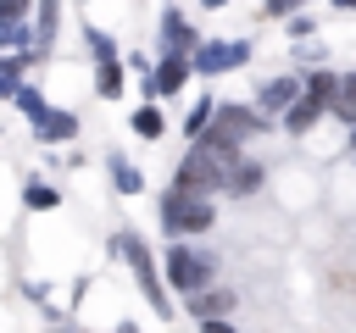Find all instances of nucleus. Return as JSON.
<instances>
[{"label": "nucleus", "instance_id": "obj_1", "mask_svg": "<svg viewBox=\"0 0 356 333\" xmlns=\"http://www.w3.org/2000/svg\"><path fill=\"white\" fill-rule=\"evenodd\" d=\"M161 222H167V233H206L211 228V200L189 183H172L167 200H161Z\"/></svg>", "mask_w": 356, "mask_h": 333}, {"label": "nucleus", "instance_id": "obj_2", "mask_svg": "<svg viewBox=\"0 0 356 333\" xmlns=\"http://www.w3.org/2000/svg\"><path fill=\"white\" fill-rule=\"evenodd\" d=\"M217 278V261L206 255V250H189V244H172L167 250V283L178 289V294H195V289H206Z\"/></svg>", "mask_w": 356, "mask_h": 333}, {"label": "nucleus", "instance_id": "obj_3", "mask_svg": "<svg viewBox=\"0 0 356 333\" xmlns=\"http://www.w3.org/2000/svg\"><path fill=\"white\" fill-rule=\"evenodd\" d=\"M222 172H228V161H222V155H211L206 144H195V150L184 155V166H178V178H172V183H189V189L211 194V189H222Z\"/></svg>", "mask_w": 356, "mask_h": 333}, {"label": "nucleus", "instance_id": "obj_4", "mask_svg": "<svg viewBox=\"0 0 356 333\" xmlns=\"http://www.w3.org/2000/svg\"><path fill=\"white\" fill-rule=\"evenodd\" d=\"M250 61V44L245 39H211V44H200L195 50V72H234V67H245Z\"/></svg>", "mask_w": 356, "mask_h": 333}, {"label": "nucleus", "instance_id": "obj_5", "mask_svg": "<svg viewBox=\"0 0 356 333\" xmlns=\"http://www.w3.org/2000/svg\"><path fill=\"white\" fill-rule=\"evenodd\" d=\"M117 244H122V255L134 261V278H139L145 300H150L156 311H167V289H161V278H156V261H150V250H145L139 239H117Z\"/></svg>", "mask_w": 356, "mask_h": 333}, {"label": "nucleus", "instance_id": "obj_6", "mask_svg": "<svg viewBox=\"0 0 356 333\" xmlns=\"http://www.w3.org/2000/svg\"><path fill=\"white\" fill-rule=\"evenodd\" d=\"M189 72H195V61H189V56H184V50H167V56H161V67H156V78H150V83H156V94H178V89H184V83H189Z\"/></svg>", "mask_w": 356, "mask_h": 333}, {"label": "nucleus", "instance_id": "obj_7", "mask_svg": "<svg viewBox=\"0 0 356 333\" xmlns=\"http://www.w3.org/2000/svg\"><path fill=\"white\" fill-rule=\"evenodd\" d=\"M323 111H328L323 100H312V94H300V100H295V105L284 111V128H289V133L300 139V133H312V128H317V117H323Z\"/></svg>", "mask_w": 356, "mask_h": 333}, {"label": "nucleus", "instance_id": "obj_8", "mask_svg": "<svg viewBox=\"0 0 356 333\" xmlns=\"http://www.w3.org/2000/svg\"><path fill=\"white\" fill-rule=\"evenodd\" d=\"M300 94H306L300 78H273V83H261V105H267V111H289Z\"/></svg>", "mask_w": 356, "mask_h": 333}, {"label": "nucleus", "instance_id": "obj_9", "mask_svg": "<svg viewBox=\"0 0 356 333\" xmlns=\"http://www.w3.org/2000/svg\"><path fill=\"white\" fill-rule=\"evenodd\" d=\"M189 311H195V316H228V311H234V294L206 283V289H195V294H189Z\"/></svg>", "mask_w": 356, "mask_h": 333}, {"label": "nucleus", "instance_id": "obj_10", "mask_svg": "<svg viewBox=\"0 0 356 333\" xmlns=\"http://www.w3.org/2000/svg\"><path fill=\"white\" fill-rule=\"evenodd\" d=\"M95 89H100L106 100L122 94V67H117V56H100V67H95Z\"/></svg>", "mask_w": 356, "mask_h": 333}, {"label": "nucleus", "instance_id": "obj_11", "mask_svg": "<svg viewBox=\"0 0 356 333\" xmlns=\"http://www.w3.org/2000/svg\"><path fill=\"white\" fill-rule=\"evenodd\" d=\"M78 133V117H67V111H44L39 117V139H72Z\"/></svg>", "mask_w": 356, "mask_h": 333}, {"label": "nucleus", "instance_id": "obj_12", "mask_svg": "<svg viewBox=\"0 0 356 333\" xmlns=\"http://www.w3.org/2000/svg\"><path fill=\"white\" fill-rule=\"evenodd\" d=\"M111 183H117V194H139V189H145L139 166H128L122 155H111Z\"/></svg>", "mask_w": 356, "mask_h": 333}, {"label": "nucleus", "instance_id": "obj_13", "mask_svg": "<svg viewBox=\"0 0 356 333\" xmlns=\"http://www.w3.org/2000/svg\"><path fill=\"white\" fill-rule=\"evenodd\" d=\"M334 117H345V122L356 128V72H350V78H339V94H334Z\"/></svg>", "mask_w": 356, "mask_h": 333}, {"label": "nucleus", "instance_id": "obj_14", "mask_svg": "<svg viewBox=\"0 0 356 333\" xmlns=\"http://www.w3.org/2000/svg\"><path fill=\"white\" fill-rule=\"evenodd\" d=\"M256 183H261V166H250V161H239V166H234V178H228V189H234V194H256Z\"/></svg>", "mask_w": 356, "mask_h": 333}, {"label": "nucleus", "instance_id": "obj_15", "mask_svg": "<svg viewBox=\"0 0 356 333\" xmlns=\"http://www.w3.org/2000/svg\"><path fill=\"white\" fill-rule=\"evenodd\" d=\"M161 39H167L172 50H189V44H195V33H189V22H178V17H167V22H161Z\"/></svg>", "mask_w": 356, "mask_h": 333}, {"label": "nucleus", "instance_id": "obj_16", "mask_svg": "<svg viewBox=\"0 0 356 333\" xmlns=\"http://www.w3.org/2000/svg\"><path fill=\"white\" fill-rule=\"evenodd\" d=\"M134 128H139L145 139H161V111H156V105H139V111H134Z\"/></svg>", "mask_w": 356, "mask_h": 333}, {"label": "nucleus", "instance_id": "obj_17", "mask_svg": "<svg viewBox=\"0 0 356 333\" xmlns=\"http://www.w3.org/2000/svg\"><path fill=\"white\" fill-rule=\"evenodd\" d=\"M17 105H22V111H28V117H33V122H39V117H44V111H50V105H44V94H39V89H17Z\"/></svg>", "mask_w": 356, "mask_h": 333}, {"label": "nucleus", "instance_id": "obj_18", "mask_svg": "<svg viewBox=\"0 0 356 333\" xmlns=\"http://www.w3.org/2000/svg\"><path fill=\"white\" fill-rule=\"evenodd\" d=\"M56 33V0H39V44H50Z\"/></svg>", "mask_w": 356, "mask_h": 333}, {"label": "nucleus", "instance_id": "obj_19", "mask_svg": "<svg viewBox=\"0 0 356 333\" xmlns=\"http://www.w3.org/2000/svg\"><path fill=\"white\" fill-rule=\"evenodd\" d=\"M28 205H44V211H50V205H56V189H44V183H28Z\"/></svg>", "mask_w": 356, "mask_h": 333}, {"label": "nucleus", "instance_id": "obj_20", "mask_svg": "<svg viewBox=\"0 0 356 333\" xmlns=\"http://www.w3.org/2000/svg\"><path fill=\"white\" fill-rule=\"evenodd\" d=\"M0 17H6V22H22V17H28V0H0Z\"/></svg>", "mask_w": 356, "mask_h": 333}, {"label": "nucleus", "instance_id": "obj_21", "mask_svg": "<svg viewBox=\"0 0 356 333\" xmlns=\"http://www.w3.org/2000/svg\"><path fill=\"white\" fill-rule=\"evenodd\" d=\"M295 6H306V0H261V11H267V17H278V11H295Z\"/></svg>", "mask_w": 356, "mask_h": 333}, {"label": "nucleus", "instance_id": "obj_22", "mask_svg": "<svg viewBox=\"0 0 356 333\" xmlns=\"http://www.w3.org/2000/svg\"><path fill=\"white\" fill-rule=\"evenodd\" d=\"M206 333H234V327H228L222 316H206Z\"/></svg>", "mask_w": 356, "mask_h": 333}, {"label": "nucleus", "instance_id": "obj_23", "mask_svg": "<svg viewBox=\"0 0 356 333\" xmlns=\"http://www.w3.org/2000/svg\"><path fill=\"white\" fill-rule=\"evenodd\" d=\"M334 6H339V11H356V0H334Z\"/></svg>", "mask_w": 356, "mask_h": 333}, {"label": "nucleus", "instance_id": "obj_24", "mask_svg": "<svg viewBox=\"0 0 356 333\" xmlns=\"http://www.w3.org/2000/svg\"><path fill=\"white\" fill-rule=\"evenodd\" d=\"M117 333H139V327H117Z\"/></svg>", "mask_w": 356, "mask_h": 333}, {"label": "nucleus", "instance_id": "obj_25", "mask_svg": "<svg viewBox=\"0 0 356 333\" xmlns=\"http://www.w3.org/2000/svg\"><path fill=\"white\" fill-rule=\"evenodd\" d=\"M206 6H222V0H206Z\"/></svg>", "mask_w": 356, "mask_h": 333}]
</instances>
